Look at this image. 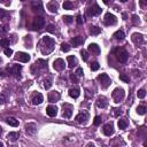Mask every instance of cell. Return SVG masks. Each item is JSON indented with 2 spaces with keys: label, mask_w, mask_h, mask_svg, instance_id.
<instances>
[{
  "label": "cell",
  "mask_w": 147,
  "mask_h": 147,
  "mask_svg": "<svg viewBox=\"0 0 147 147\" xmlns=\"http://www.w3.org/2000/svg\"><path fill=\"white\" fill-rule=\"evenodd\" d=\"M115 55H116V59L119 60L121 63H124V62H126V60H128L129 54L124 48H117V50H115Z\"/></svg>",
  "instance_id": "obj_1"
},
{
  "label": "cell",
  "mask_w": 147,
  "mask_h": 147,
  "mask_svg": "<svg viewBox=\"0 0 147 147\" xmlns=\"http://www.w3.org/2000/svg\"><path fill=\"white\" fill-rule=\"evenodd\" d=\"M98 80L100 82V84H101V86L103 89H107L109 85L111 84V79L109 78V76L107 74H101L98 76Z\"/></svg>",
  "instance_id": "obj_2"
},
{
  "label": "cell",
  "mask_w": 147,
  "mask_h": 147,
  "mask_svg": "<svg viewBox=\"0 0 147 147\" xmlns=\"http://www.w3.org/2000/svg\"><path fill=\"white\" fill-rule=\"evenodd\" d=\"M124 96H125V93H124V90H123V89H115L113 92V99L115 102L122 101Z\"/></svg>",
  "instance_id": "obj_3"
},
{
  "label": "cell",
  "mask_w": 147,
  "mask_h": 147,
  "mask_svg": "<svg viewBox=\"0 0 147 147\" xmlns=\"http://www.w3.org/2000/svg\"><path fill=\"white\" fill-rule=\"evenodd\" d=\"M45 27V19L42 16H36L33 22V29L34 30H40L42 28Z\"/></svg>",
  "instance_id": "obj_4"
},
{
  "label": "cell",
  "mask_w": 147,
  "mask_h": 147,
  "mask_svg": "<svg viewBox=\"0 0 147 147\" xmlns=\"http://www.w3.org/2000/svg\"><path fill=\"white\" fill-rule=\"evenodd\" d=\"M117 23V19L116 16L113 15L110 13H107L105 15V24L106 25H115Z\"/></svg>",
  "instance_id": "obj_5"
},
{
  "label": "cell",
  "mask_w": 147,
  "mask_h": 147,
  "mask_svg": "<svg viewBox=\"0 0 147 147\" xmlns=\"http://www.w3.org/2000/svg\"><path fill=\"white\" fill-rule=\"evenodd\" d=\"M15 60L25 63V62L30 61V55H29L28 53H24V52H17L16 55H15Z\"/></svg>",
  "instance_id": "obj_6"
},
{
  "label": "cell",
  "mask_w": 147,
  "mask_h": 147,
  "mask_svg": "<svg viewBox=\"0 0 147 147\" xmlns=\"http://www.w3.org/2000/svg\"><path fill=\"white\" fill-rule=\"evenodd\" d=\"M71 115H73V106L69 105V103H64V105H63L62 116L64 117V119H70Z\"/></svg>",
  "instance_id": "obj_7"
},
{
  "label": "cell",
  "mask_w": 147,
  "mask_h": 147,
  "mask_svg": "<svg viewBox=\"0 0 147 147\" xmlns=\"http://www.w3.org/2000/svg\"><path fill=\"white\" fill-rule=\"evenodd\" d=\"M101 8L99 7L98 5H93L91 6L90 8L87 9V15L89 16H96V15H99L100 13H101Z\"/></svg>",
  "instance_id": "obj_8"
},
{
  "label": "cell",
  "mask_w": 147,
  "mask_h": 147,
  "mask_svg": "<svg viewBox=\"0 0 147 147\" xmlns=\"http://www.w3.org/2000/svg\"><path fill=\"white\" fill-rule=\"evenodd\" d=\"M7 70L9 71L11 75H14L16 78H20V74H21V71H22V66H20V64H14L13 68H11V69L7 68Z\"/></svg>",
  "instance_id": "obj_9"
},
{
  "label": "cell",
  "mask_w": 147,
  "mask_h": 147,
  "mask_svg": "<svg viewBox=\"0 0 147 147\" xmlns=\"http://www.w3.org/2000/svg\"><path fill=\"white\" fill-rule=\"evenodd\" d=\"M53 67H54V69H55V70H57V71L64 70V67H66L64 61H63L62 59H57V60H55V61H54Z\"/></svg>",
  "instance_id": "obj_10"
},
{
  "label": "cell",
  "mask_w": 147,
  "mask_h": 147,
  "mask_svg": "<svg viewBox=\"0 0 147 147\" xmlns=\"http://www.w3.org/2000/svg\"><path fill=\"white\" fill-rule=\"evenodd\" d=\"M60 98H61V94L59 93L57 91H53V92H51L50 94H48V101L50 102H56V101H59L60 100Z\"/></svg>",
  "instance_id": "obj_11"
},
{
  "label": "cell",
  "mask_w": 147,
  "mask_h": 147,
  "mask_svg": "<svg viewBox=\"0 0 147 147\" xmlns=\"http://www.w3.org/2000/svg\"><path fill=\"white\" fill-rule=\"evenodd\" d=\"M89 52L92 54H94V55H99L100 54V52H101V50H100V47H99V45L98 44H90L89 45Z\"/></svg>",
  "instance_id": "obj_12"
},
{
  "label": "cell",
  "mask_w": 147,
  "mask_h": 147,
  "mask_svg": "<svg viewBox=\"0 0 147 147\" xmlns=\"http://www.w3.org/2000/svg\"><path fill=\"white\" fill-rule=\"evenodd\" d=\"M47 9L51 11V13H56L57 9H59V4L55 1V0H52L47 4Z\"/></svg>",
  "instance_id": "obj_13"
},
{
  "label": "cell",
  "mask_w": 147,
  "mask_h": 147,
  "mask_svg": "<svg viewBox=\"0 0 147 147\" xmlns=\"http://www.w3.org/2000/svg\"><path fill=\"white\" fill-rule=\"evenodd\" d=\"M31 9H32L34 13H43V5L40 1H33L31 4Z\"/></svg>",
  "instance_id": "obj_14"
},
{
  "label": "cell",
  "mask_w": 147,
  "mask_h": 147,
  "mask_svg": "<svg viewBox=\"0 0 147 147\" xmlns=\"http://www.w3.org/2000/svg\"><path fill=\"white\" fill-rule=\"evenodd\" d=\"M75 120H76L78 123H86V121L89 120V114L86 113V111L79 113V114L76 116V119H75Z\"/></svg>",
  "instance_id": "obj_15"
},
{
  "label": "cell",
  "mask_w": 147,
  "mask_h": 147,
  "mask_svg": "<svg viewBox=\"0 0 147 147\" xmlns=\"http://www.w3.org/2000/svg\"><path fill=\"white\" fill-rule=\"evenodd\" d=\"M131 39H132V42L137 45L143 44V42H144V37H143L142 33H133L131 37Z\"/></svg>",
  "instance_id": "obj_16"
},
{
  "label": "cell",
  "mask_w": 147,
  "mask_h": 147,
  "mask_svg": "<svg viewBox=\"0 0 147 147\" xmlns=\"http://www.w3.org/2000/svg\"><path fill=\"white\" fill-rule=\"evenodd\" d=\"M103 133H105L106 136H111V134L114 133V126L111 123H108V124H106L103 126Z\"/></svg>",
  "instance_id": "obj_17"
},
{
  "label": "cell",
  "mask_w": 147,
  "mask_h": 147,
  "mask_svg": "<svg viewBox=\"0 0 147 147\" xmlns=\"http://www.w3.org/2000/svg\"><path fill=\"white\" fill-rule=\"evenodd\" d=\"M84 43V38L80 36H77V37H74L73 39H71V44H73L74 47H78Z\"/></svg>",
  "instance_id": "obj_18"
},
{
  "label": "cell",
  "mask_w": 147,
  "mask_h": 147,
  "mask_svg": "<svg viewBox=\"0 0 147 147\" xmlns=\"http://www.w3.org/2000/svg\"><path fill=\"white\" fill-rule=\"evenodd\" d=\"M46 113H47V115H48V116H51V117L56 116L57 107H56V106H48V107L46 108Z\"/></svg>",
  "instance_id": "obj_19"
},
{
  "label": "cell",
  "mask_w": 147,
  "mask_h": 147,
  "mask_svg": "<svg viewBox=\"0 0 147 147\" xmlns=\"http://www.w3.org/2000/svg\"><path fill=\"white\" fill-rule=\"evenodd\" d=\"M107 105H108V102H107V99H106L105 97H99L97 99V106L99 108H106Z\"/></svg>",
  "instance_id": "obj_20"
},
{
  "label": "cell",
  "mask_w": 147,
  "mask_h": 147,
  "mask_svg": "<svg viewBox=\"0 0 147 147\" xmlns=\"http://www.w3.org/2000/svg\"><path fill=\"white\" fill-rule=\"evenodd\" d=\"M43 43L46 45V46H48V47L51 48V50H53L54 48V40L51 38V37H48V36H44L43 37Z\"/></svg>",
  "instance_id": "obj_21"
},
{
  "label": "cell",
  "mask_w": 147,
  "mask_h": 147,
  "mask_svg": "<svg viewBox=\"0 0 147 147\" xmlns=\"http://www.w3.org/2000/svg\"><path fill=\"white\" fill-rule=\"evenodd\" d=\"M80 92H79V89L77 87H71L70 90H69V96L71 98H74V99H77V98L79 97Z\"/></svg>",
  "instance_id": "obj_22"
},
{
  "label": "cell",
  "mask_w": 147,
  "mask_h": 147,
  "mask_svg": "<svg viewBox=\"0 0 147 147\" xmlns=\"http://www.w3.org/2000/svg\"><path fill=\"white\" fill-rule=\"evenodd\" d=\"M43 101H44V97H43V94H40V93H38L36 97L32 99V103L34 106H37V105H40Z\"/></svg>",
  "instance_id": "obj_23"
},
{
  "label": "cell",
  "mask_w": 147,
  "mask_h": 147,
  "mask_svg": "<svg viewBox=\"0 0 147 147\" xmlns=\"http://www.w3.org/2000/svg\"><path fill=\"white\" fill-rule=\"evenodd\" d=\"M67 61H68V66H69V68H74L75 66L77 64V59H76L75 56H73V55L68 56V57H67Z\"/></svg>",
  "instance_id": "obj_24"
},
{
  "label": "cell",
  "mask_w": 147,
  "mask_h": 147,
  "mask_svg": "<svg viewBox=\"0 0 147 147\" xmlns=\"http://www.w3.org/2000/svg\"><path fill=\"white\" fill-rule=\"evenodd\" d=\"M19 137H20V133L19 132H9V133L7 134V138H8V140H10V142H16L17 139H19Z\"/></svg>",
  "instance_id": "obj_25"
},
{
  "label": "cell",
  "mask_w": 147,
  "mask_h": 147,
  "mask_svg": "<svg viewBox=\"0 0 147 147\" xmlns=\"http://www.w3.org/2000/svg\"><path fill=\"white\" fill-rule=\"evenodd\" d=\"M25 131L28 134H34L36 132V125L34 124H27L25 125Z\"/></svg>",
  "instance_id": "obj_26"
},
{
  "label": "cell",
  "mask_w": 147,
  "mask_h": 147,
  "mask_svg": "<svg viewBox=\"0 0 147 147\" xmlns=\"http://www.w3.org/2000/svg\"><path fill=\"white\" fill-rule=\"evenodd\" d=\"M6 123L10 126H17L19 125V121H17L16 119H14V117H7V119H6Z\"/></svg>",
  "instance_id": "obj_27"
},
{
  "label": "cell",
  "mask_w": 147,
  "mask_h": 147,
  "mask_svg": "<svg viewBox=\"0 0 147 147\" xmlns=\"http://www.w3.org/2000/svg\"><path fill=\"white\" fill-rule=\"evenodd\" d=\"M113 37L116 40H123L124 39V32H123V30H117L116 32L113 34Z\"/></svg>",
  "instance_id": "obj_28"
},
{
  "label": "cell",
  "mask_w": 147,
  "mask_h": 147,
  "mask_svg": "<svg viewBox=\"0 0 147 147\" xmlns=\"http://www.w3.org/2000/svg\"><path fill=\"white\" fill-rule=\"evenodd\" d=\"M9 45H10L9 39H7V38H2L1 40H0V46H2L4 48H7Z\"/></svg>",
  "instance_id": "obj_29"
},
{
  "label": "cell",
  "mask_w": 147,
  "mask_h": 147,
  "mask_svg": "<svg viewBox=\"0 0 147 147\" xmlns=\"http://www.w3.org/2000/svg\"><path fill=\"white\" fill-rule=\"evenodd\" d=\"M117 124H119V128L121 130H124V129H126V126H128V122L125 120H119Z\"/></svg>",
  "instance_id": "obj_30"
},
{
  "label": "cell",
  "mask_w": 147,
  "mask_h": 147,
  "mask_svg": "<svg viewBox=\"0 0 147 147\" xmlns=\"http://www.w3.org/2000/svg\"><path fill=\"white\" fill-rule=\"evenodd\" d=\"M100 32H101V29H100L99 27H91V29H90V33L91 34H99Z\"/></svg>",
  "instance_id": "obj_31"
},
{
  "label": "cell",
  "mask_w": 147,
  "mask_h": 147,
  "mask_svg": "<svg viewBox=\"0 0 147 147\" xmlns=\"http://www.w3.org/2000/svg\"><path fill=\"white\" fill-rule=\"evenodd\" d=\"M73 7H74V5H73V2H71L70 0H66V1L63 2V8H64V9L69 10V9H71Z\"/></svg>",
  "instance_id": "obj_32"
},
{
  "label": "cell",
  "mask_w": 147,
  "mask_h": 147,
  "mask_svg": "<svg viewBox=\"0 0 147 147\" xmlns=\"http://www.w3.org/2000/svg\"><path fill=\"white\" fill-rule=\"evenodd\" d=\"M146 110H147V108L145 107V106H138L137 107V113L139 115H145Z\"/></svg>",
  "instance_id": "obj_33"
},
{
  "label": "cell",
  "mask_w": 147,
  "mask_h": 147,
  "mask_svg": "<svg viewBox=\"0 0 147 147\" xmlns=\"http://www.w3.org/2000/svg\"><path fill=\"white\" fill-rule=\"evenodd\" d=\"M36 64H38L40 68H46V67H47V62H46L45 60H42V59H38V60H37Z\"/></svg>",
  "instance_id": "obj_34"
},
{
  "label": "cell",
  "mask_w": 147,
  "mask_h": 147,
  "mask_svg": "<svg viewBox=\"0 0 147 147\" xmlns=\"http://www.w3.org/2000/svg\"><path fill=\"white\" fill-rule=\"evenodd\" d=\"M70 46H69V44H67V43H62L61 44V51L62 52H66V53H67V52H69L70 51Z\"/></svg>",
  "instance_id": "obj_35"
},
{
  "label": "cell",
  "mask_w": 147,
  "mask_h": 147,
  "mask_svg": "<svg viewBox=\"0 0 147 147\" xmlns=\"http://www.w3.org/2000/svg\"><path fill=\"white\" fill-rule=\"evenodd\" d=\"M63 21L67 23V24H71V23L74 22V17L69 16V15H66V16H63Z\"/></svg>",
  "instance_id": "obj_36"
},
{
  "label": "cell",
  "mask_w": 147,
  "mask_h": 147,
  "mask_svg": "<svg viewBox=\"0 0 147 147\" xmlns=\"http://www.w3.org/2000/svg\"><path fill=\"white\" fill-rule=\"evenodd\" d=\"M137 96H138V98H139V99H144V98H145V96H146V91L144 90V89H140V90L137 92Z\"/></svg>",
  "instance_id": "obj_37"
},
{
  "label": "cell",
  "mask_w": 147,
  "mask_h": 147,
  "mask_svg": "<svg viewBox=\"0 0 147 147\" xmlns=\"http://www.w3.org/2000/svg\"><path fill=\"white\" fill-rule=\"evenodd\" d=\"M90 68H91V70L92 71H97L98 69L100 68V64L98 62H92L91 63V66H90Z\"/></svg>",
  "instance_id": "obj_38"
},
{
  "label": "cell",
  "mask_w": 147,
  "mask_h": 147,
  "mask_svg": "<svg viewBox=\"0 0 147 147\" xmlns=\"http://www.w3.org/2000/svg\"><path fill=\"white\" fill-rule=\"evenodd\" d=\"M120 79L123 80L124 83H129V82H130V78H129V76H126L125 74H121V75H120Z\"/></svg>",
  "instance_id": "obj_39"
},
{
  "label": "cell",
  "mask_w": 147,
  "mask_h": 147,
  "mask_svg": "<svg viewBox=\"0 0 147 147\" xmlns=\"http://www.w3.org/2000/svg\"><path fill=\"white\" fill-rule=\"evenodd\" d=\"M80 55H82V59L84 60V61H87V59H89V55H87V51H85V50H82V51H80Z\"/></svg>",
  "instance_id": "obj_40"
},
{
  "label": "cell",
  "mask_w": 147,
  "mask_h": 147,
  "mask_svg": "<svg viewBox=\"0 0 147 147\" xmlns=\"http://www.w3.org/2000/svg\"><path fill=\"white\" fill-rule=\"evenodd\" d=\"M132 23H133L134 25H139V24H140L139 16H137V15H133V16H132Z\"/></svg>",
  "instance_id": "obj_41"
},
{
  "label": "cell",
  "mask_w": 147,
  "mask_h": 147,
  "mask_svg": "<svg viewBox=\"0 0 147 147\" xmlns=\"http://www.w3.org/2000/svg\"><path fill=\"white\" fill-rule=\"evenodd\" d=\"M52 86V80L51 79H46L44 82V87L46 89V90H48V89H51Z\"/></svg>",
  "instance_id": "obj_42"
},
{
  "label": "cell",
  "mask_w": 147,
  "mask_h": 147,
  "mask_svg": "<svg viewBox=\"0 0 147 147\" xmlns=\"http://www.w3.org/2000/svg\"><path fill=\"white\" fill-rule=\"evenodd\" d=\"M8 15H9L8 11H6L5 9H0V19H5V17H7Z\"/></svg>",
  "instance_id": "obj_43"
},
{
  "label": "cell",
  "mask_w": 147,
  "mask_h": 147,
  "mask_svg": "<svg viewBox=\"0 0 147 147\" xmlns=\"http://www.w3.org/2000/svg\"><path fill=\"white\" fill-rule=\"evenodd\" d=\"M46 30H47L48 32H51V33H54V32H55V27H54L53 24H50V25H47Z\"/></svg>",
  "instance_id": "obj_44"
},
{
  "label": "cell",
  "mask_w": 147,
  "mask_h": 147,
  "mask_svg": "<svg viewBox=\"0 0 147 147\" xmlns=\"http://www.w3.org/2000/svg\"><path fill=\"white\" fill-rule=\"evenodd\" d=\"M94 125H96V126H98V125H100V124H101V117H100V116H96V117H94Z\"/></svg>",
  "instance_id": "obj_45"
},
{
  "label": "cell",
  "mask_w": 147,
  "mask_h": 147,
  "mask_svg": "<svg viewBox=\"0 0 147 147\" xmlns=\"http://www.w3.org/2000/svg\"><path fill=\"white\" fill-rule=\"evenodd\" d=\"M75 74H76V76H83V74H84V71H83V69L82 68H78V69H77V70H76V73H75Z\"/></svg>",
  "instance_id": "obj_46"
},
{
  "label": "cell",
  "mask_w": 147,
  "mask_h": 147,
  "mask_svg": "<svg viewBox=\"0 0 147 147\" xmlns=\"http://www.w3.org/2000/svg\"><path fill=\"white\" fill-rule=\"evenodd\" d=\"M5 54H6V55H7V56H10L11 55V54H13V51H11L10 50V48H5Z\"/></svg>",
  "instance_id": "obj_47"
},
{
  "label": "cell",
  "mask_w": 147,
  "mask_h": 147,
  "mask_svg": "<svg viewBox=\"0 0 147 147\" xmlns=\"http://www.w3.org/2000/svg\"><path fill=\"white\" fill-rule=\"evenodd\" d=\"M7 27H0V36H2L5 32H7Z\"/></svg>",
  "instance_id": "obj_48"
},
{
  "label": "cell",
  "mask_w": 147,
  "mask_h": 147,
  "mask_svg": "<svg viewBox=\"0 0 147 147\" xmlns=\"http://www.w3.org/2000/svg\"><path fill=\"white\" fill-rule=\"evenodd\" d=\"M6 102V98L4 94H0V105H4V103Z\"/></svg>",
  "instance_id": "obj_49"
},
{
  "label": "cell",
  "mask_w": 147,
  "mask_h": 147,
  "mask_svg": "<svg viewBox=\"0 0 147 147\" xmlns=\"http://www.w3.org/2000/svg\"><path fill=\"white\" fill-rule=\"evenodd\" d=\"M70 78H71V80L73 82H75V83H77V80H78V78H77V76L75 74H71L70 75Z\"/></svg>",
  "instance_id": "obj_50"
},
{
  "label": "cell",
  "mask_w": 147,
  "mask_h": 147,
  "mask_svg": "<svg viewBox=\"0 0 147 147\" xmlns=\"http://www.w3.org/2000/svg\"><path fill=\"white\" fill-rule=\"evenodd\" d=\"M77 23L80 25L83 23V16L82 15H77Z\"/></svg>",
  "instance_id": "obj_51"
},
{
  "label": "cell",
  "mask_w": 147,
  "mask_h": 147,
  "mask_svg": "<svg viewBox=\"0 0 147 147\" xmlns=\"http://www.w3.org/2000/svg\"><path fill=\"white\" fill-rule=\"evenodd\" d=\"M121 114V109H117V108H114V115L115 116H119Z\"/></svg>",
  "instance_id": "obj_52"
},
{
  "label": "cell",
  "mask_w": 147,
  "mask_h": 147,
  "mask_svg": "<svg viewBox=\"0 0 147 147\" xmlns=\"http://www.w3.org/2000/svg\"><path fill=\"white\" fill-rule=\"evenodd\" d=\"M0 1H1L4 5H6V6H9L10 5V0H0Z\"/></svg>",
  "instance_id": "obj_53"
},
{
  "label": "cell",
  "mask_w": 147,
  "mask_h": 147,
  "mask_svg": "<svg viewBox=\"0 0 147 147\" xmlns=\"http://www.w3.org/2000/svg\"><path fill=\"white\" fill-rule=\"evenodd\" d=\"M139 2H140V6H142V7H145L147 4V0H140Z\"/></svg>",
  "instance_id": "obj_54"
},
{
  "label": "cell",
  "mask_w": 147,
  "mask_h": 147,
  "mask_svg": "<svg viewBox=\"0 0 147 147\" xmlns=\"http://www.w3.org/2000/svg\"><path fill=\"white\" fill-rule=\"evenodd\" d=\"M102 1L105 5H110L111 2H113V0H102Z\"/></svg>",
  "instance_id": "obj_55"
},
{
  "label": "cell",
  "mask_w": 147,
  "mask_h": 147,
  "mask_svg": "<svg viewBox=\"0 0 147 147\" xmlns=\"http://www.w3.org/2000/svg\"><path fill=\"white\" fill-rule=\"evenodd\" d=\"M123 19H124V20H128V15H126V13H123Z\"/></svg>",
  "instance_id": "obj_56"
},
{
  "label": "cell",
  "mask_w": 147,
  "mask_h": 147,
  "mask_svg": "<svg viewBox=\"0 0 147 147\" xmlns=\"http://www.w3.org/2000/svg\"><path fill=\"white\" fill-rule=\"evenodd\" d=\"M4 76H5L4 71H2V70H0V77H4Z\"/></svg>",
  "instance_id": "obj_57"
},
{
  "label": "cell",
  "mask_w": 147,
  "mask_h": 147,
  "mask_svg": "<svg viewBox=\"0 0 147 147\" xmlns=\"http://www.w3.org/2000/svg\"><path fill=\"white\" fill-rule=\"evenodd\" d=\"M1 132H2V128H1V126H0V133H1Z\"/></svg>",
  "instance_id": "obj_58"
},
{
  "label": "cell",
  "mask_w": 147,
  "mask_h": 147,
  "mask_svg": "<svg viewBox=\"0 0 147 147\" xmlns=\"http://www.w3.org/2000/svg\"><path fill=\"white\" fill-rule=\"evenodd\" d=\"M121 1H122V2H126V1H128V0H121Z\"/></svg>",
  "instance_id": "obj_59"
},
{
  "label": "cell",
  "mask_w": 147,
  "mask_h": 147,
  "mask_svg": "<svg viewBox=\"0 0 147 147\" xmlns=\"http://www.w3.org/2000/svg\"><path fill=\"white\" fill-rule=\"evenodd\" d=\"M0 146H4V144H2L1 142H0Z\"/></svg>",
  "instance_id": "obj_60"
},
{
  "label": "cell",
  "mask_w": 147,
  "mask_h": 147,
  "mask_svg": "<svg viewBox=\"0 0 147 147\" xmlns=\"http://www.w3.org/2000/svg\"><path fill=\"white\" fill-rule=\"evenodd\" d=\"M21 1H25V0H21Z\"/></svg>",
  "instance_id": "obj_61"
}]
</instances>
